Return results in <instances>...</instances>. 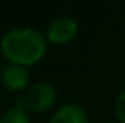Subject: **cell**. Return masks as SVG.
Listing matches in <instances>:
<instances>
[{
  "label": "cell",
  "mask_w": 125,
  "mask_h": 123,
  "mask_svg": "<svg viewBox=\"0 0 125 123\" xmlns=\"http://www.w3.org/2000/svg\"><path fill=\"white\" fill-rule=\"evenodd\" d=\"M47 41L39 30L32 27H15L5 32L0 41V51L10 64L34 66L46 54Z\"/></svg>",
  "instance_id": "6da1fadb"
},
{
  "label": "cell",
  "mask_w": 125,
  "mask_h": 123,
  "mask_svg": "<svg viewBox=\"0 0 125 123\" xmlns=\"http://www.w3.org/2000/svg\"><path fill=\"white\" fill-rule=\"evenodd\" d=\"M58 100V91L51 83H36L32 84L27 93L22 98V108L29 110V111H36V113H42L47 111L54 106V103Z\"/></svg>",
  "instance_id": "7a4b0ae2"
},
{
  "label": "cell",
  "mask_w": 125,
  "mask_h": 123,
  "mask_svg": "<svg viewBox=\"0 0 125 123\" xmlns=\"http://www.w3.org/2000/svg\"><path fill=\"white\" fill-rule=\"evenodd\" d=\"M76 36H78V22L68 15L52 19L46 30V41L58 46L71 42Z\"/></svg>",
  "instance_id": "3957f363"
},
{
  "label": "cell",
  "mask_w": 125,
  "mask_h": 123,
  "mask_svg": "<svg viewBox=\"0 0 125 123\" xmlns=\"http://www.w3.org/2000/svg\"><path fill=\"white\" fill-rule=\"evenodd\" d=\"M31 81V73L27 67L17 66V64H9L2 71V84L10 89V91H22L29 86Z\"/></svg>",
  "instance_id": "277c9868"
},
{
  "label": "cell",
  "mask_w": 125,
  "mask_h": 123,
  "mask_svg": "<svg viewBox=\"0 0 125 123\" xmlns=\"http://www.w3.org/2000/svg\"><path fill=\"white\" fill-rule=\"evenodd\" d=\"M49 123H88V115L83 106L69 103L58 108Z\"/></svg>",
  "instance_id": "5b68a950"
},
{
  "label": "cell",
  "mask_w": 125,
  "mask_h": 123,
  "mask_svg": "<svg viewBox=\"0 0 125 123\" xmlns=\"http://www.w3.org/2000/svg\"><path fill=\"white\" fill-rule=\"evenodd\" d=\"M0 123H31V118H29L27 110L22 108L21 104H17L0 115Z\"/></svg>",
  "instance_id": "8992f818"
},
{
  "label": "cell",
  "mask_w": 125,
  "mask_h": 123,
  "mask_svg": "<svg viewBox=\"0 0 125 123\" xmlns=\"http://www.w3.org/2000/svg\"><path fill=\"white\" fill-rule=\"evenodd\" d=\"M115 115L118 118L120 123H125V91L120 93V96L117 98V103H115Z\"/></svg>",
  "instance_id": "52a82bcc"
}]
</instances>
